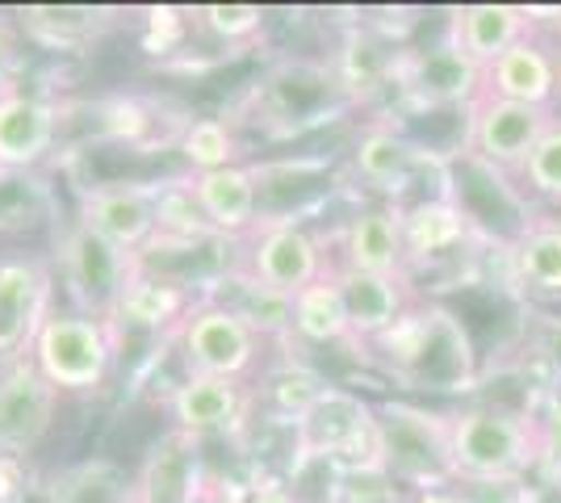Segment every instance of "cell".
<instances>
[{
  "label": "cell",
  "instance_id": "1",
  "mask_svg": "<svg viewBox=\"0 0 561 503\" xmlns=\"http://www.w3.org/2000/svg\"><path fill=\"white\" fill-rule=\"evenodd\" d=\"M381 378L411 395H469L482 378L478 344L448 302H411L390 332L365 344Z\"/></svg>",
  "mask_w": 561,
  "mask_h": 503
},
{
  "label": "cell",
  "instance_id": "2",
  "mask_svg": "<svg viewBox=\"0 0 561 503\" xmlns=\"http://www.w3.org/2000/svg\"><path fill=\"white\" fill-rule=\"evenodd\" d=\"M453 466L461 487L512 491L540 470L545 424L533 411L515 408H461L448 411Z\"/></svg>",
  "mask_w": 561,
  "mask_h": 503
},
{
  "label": "cell",
  "instance_id": "3",
  "mask_svg": "<svg viewBox=\"0 0 561 503\" xmlns=\"http://www.w3.org/2000/svg\"><path fill=\"white\" fill-rule=\"evenodd\" d=\"M377 415V466L407 491H445L461 487L448 441V411L423 408L415 399L374 403Z\"/></svg>",
  "mask_w": 561,
  "mask_h": 503
},
{
  "label": "cell",
  "instance_id": "4",
  "mask_svg": "<svg viewBox=\"0 0 561 503\" xmlns=\"http://www.w3.org/2000/svg\"><path fill=\"white\" fill-rule=\"evenodd\" d=\"M117 357V328L105 319L80 311H55L30 344L34 369L47 378L59 395H96L105 390Z\"/></svg>",
  "mask_w": 561,
  "mask_h": 503
},
{
  "label": "cell",
  "instance_id": "5",
  "mask_svg": "<svg viewBox=\"0 0 561 503\" xmlns=\"http://www.w3.org/2000/svg\"><path fill=\"white\" fill-rule=\"evenodd\" d=\"M172 340L181 344L188 374H210L231 382H248L264 353V335L218 298H197Z\"/></svg>",
  "mask_w": 561,
  "mask_h": 503
},
{
  "label": "cell",
  "instance_id": "6",
  "mask_svg": "<svg viewBox=\"0 0 561 503\" xmlns=\"http://www.w3.org/2000/svg\"><path fill=\"white\" fill-rule=\"evenodd\" d=\"M135 268H139V256L105 243L80 222H71L59 236V273H64L71 302H76L71 311L114 323L117 298H122L126 282L135 277Z\"/></svg>",
  "mask_w": 561,
  "mask_h": 503
},
{
  "label": "cell",
  "instance_id": "7",
  "mask_svg": "<svg viewBox=\"0 0 561 503\" xmlns=\"http://www.w3.org/2000/svg\"><path fill=\"white\" fill-rule=\"evenodd\" d=\"M294 454L340 457L344 466L377 461L374 403L348 386H328L294 424Z\"/></svg>",
  "mask_w": 561,
  "mask_h": 503
},
{
  "label": "cell",
  "instance_id": "8",
  "mask_svg": "<svg viewBox=\"0 0 561 503\" xmlns=\"http://www.w3.org/2000/svg\"><path fill=\"white\" fill-rule=\"evenodd\" d=\"M344 89L335 80V68L328 64H310V59H285L256 84V101L264 110V122L277 135H302L310 126L331 122L344 105Z\"/></svg>",
  "mask_w": 561,
  "mask_h": 503
},
{
  "label": "cell",
  "instance_id": "9",
  "mask_svg": "<svg viewBox=\"0 0 561 503\" xmlns=\"http://www.w3.org/2000/svg\"><path fill=\"white\" fill-rule=\"evenodd\" d=\"M466 156L482 160V164L499 168V172H515L533 156L540 135L553 126L558 110H540V105H519V101H503V96L482 93L466 110Z\"/></svg>",
  "mask_w": 561,
  "mask_h": 503
},
{
  "label": "cell",
  "instance_id": "10",
  "mask_svg": "<svg viewBox=\"0 0 561 503\" xmlns=\"http://www.w3.org/2000/svg\"><path fill=\"white\" fill-rule=\"evenodd\" d=\"M160 193L164 185H147V181H105L80 193L76 222L122 252L142 256V248L160 231Z\"/></svg>",
  "mask_w": 561,
  "mask_h": 503
},
{
  "label": "cell",
  "instance_id": "11",
  "mask_svg": "<svg viewBox=\"0 0 561 503\" xmlns=\"http://www.w3.org/2000/svg\"><path fill=\"white\" fill-rule=\"evenodd\" d=\"M55 311V273L38 256H0V369L30 357V344Z\"/></svg>",
  "mask_w": 561,
  "mask_h": 503
},
{
  "label": "cell",
  "instance_id": "12",
  "mask_svg": "<svg viewBox=\"0 0 561 503\" xmlns=\"http://www.w3.org/2000/svg\"><path fill=\"white\" fill-rule=\"evenodd\" d=\"M59 390L34 369L25 357L18 365L0 369V454L4 457H30L55 428L59 411Z\"/></svg>",
  "mask_w": 561,
  "mask_h": 503
},
{
  "label": "cell",
  "instance_id": "13",
  "mask_svg": "<svg viewBox=\"0 0 561 503\" xmlns=\"http://www.w3.org/2000/svg\"><path fill=\"white\" fill-rule=\"evenodd\" d=\"M328 264L331 256L306 222H273L256 227V240L248 252V277L294 298L298 289L314 286L328 273Z\"/></svg>",
  "mask_w": 561,
  "mask_h": 503
},
{
  "label": "cell",
  "instance_id": "14",
  "mask_svg": "<svg viewBox=\"0 0 561 503\" xmlns=\"http://www.w3.org/2000/svg\"><path fill=\"white\" fill-rule=\"evenodd\" d=\"M248 408H252L248 386L231 382V378H210V374H185L164 399L168 424L193 441L239 428Z\"/></svg>",
  "mask_w": 561,
  "mask_h": 503
},
{
  "label": "cell",
  "instance_id": "15",
  "mask_svg": "<svg viewBox=\"0 0 561 503\" xmlns=\"http://www.w3.org/2000/svg\"><path fill=\"white\" fill-rule=\"evenodd\" d=\"M331 277L340 286L344 311L352 323V340H356V357L365 353V344L377 340L381 332H390L398 323V315L415 302L411 277H381V273H356L344 268L340 261H331Z\"/></svg>",
  "mask_w": 561,
  "mask_h": 503
},
{
  "label": "cell",
  "instance_id": "16",
  "mask_svg": "<svg viewBox=\"0 0 561 503\" xmlns=\"http://www.w3.org/2000/svg\"><path fill=\"white\" fill-rule=\"evenodd\" d=\"M59 139V105L38 93L0 96V172H30L47 160Z\"/></svg>",
  "mask_w": 561,
  "mask_h": 503
},
{
  "label": "cell",
  "instance_id": "17",
  "mask_svg": "<svg viewBox=\"0 0 561 503\" xmlns=\"http://www.w3.org/2000/svg\"><path fill=\"white\" fill-rule=\"evenodd\" d=\"M402 89L423 101V105H473L482 89H486V72L466 59L453 43H440L432 50H415V55H402V68H398Z\"/></svg>",
  "mask_w": 561,
  "mask_h": 503
},
{
  "label": "cell",
  "instance_id": "18",
  "mask_svg": "<svg viewBox=\"0 0 561 503\" xmlns=\"http://www.w3.org/2000/svg\"><path fill=\"white\" fill-rule=\"evenodd\" d=\"M202 441L168 428L142 461L135 479L139 503H206V470H202Z\"/></svg>",
  "mask_w": 561,
  "mask_h": 503
},
{
  "label": "cell",
  "instance_id": "19",
  "mask_svg": "<svg viewBox=\"0 0 561 503\" xmlns=\"http://www.w3.org/2000/svg\"><path fill=\"white\" fill-rule=\"evenodd\" d=\"M188 197L214 236H248L260 227V190L252 164H231L218 172L188 176Z\"/></svg>",
  "mask_w": 561,
  "mask_h": 503
},
{
  "label": "cell",
  "instance_id": "20",
  "mask_svg": "<svg viewBox=\"0 0 561 503\" xmlns=\"http://www.w3.org/2000/svg\"><path fill=\"white\" fill-rule=\"evenodd\" d=\"M482 93L519 101V105H540V110H558L561 101V64L558 55L540 43L537 34H528L524 43L503 50L486 68V89Z\"/></svg>",
  "mask_w": 561,
  "mask_h": 503
},
{
  "label": "cell",
  "instance_id": "21",
  "mask_svg": "<svg viewBox=\"0 0 561 503\" xmlns=\"http://www.w3.org/2000/svg\"><path fill=\"white\" fill-rule=\"evenodd\" d=\"M340 264L356 268V273L411 277L398 206H365V210H356L344 222V236H340Z\"/></svg>",
  "mask_w": 561,
  "mask_h": 503
},
{
  "label": "cell",
  "instance_id": "22",
  "mask_svg": "<svg viewBox=\"0 0 561 503\" xmlns=\"http://www.w3.org/2000/svg\"><path fill=\"white\" fill-rule=\"evenodd\" d=\"M528 34H533V9L524 4H461L448 18L445 38L486 72L503 50L524 43Z\"/></svg>",
  "mask_w": 561,
  "mask_h": 503
},
{
  "label": "cell",
  "instance_id": "23",
  "mask_svg": "<svg viewBox=\"0 0 561 503\" xmlns=\"http://www.w3.org/2000/svg\"><path fill=\"white\" fill-rule=\"evenodd\" d=\"M398 215H402V243H407L411 268L423 261L453 256L473 236V222L461 210V202L453 197V190L436 193V197H420L411 206H398Z\"/></svg>",
  "mask_w": 561,
  "mask_h": 503
},
{
  "label": "cell",
  "instance_id": "24",
  "mask_svg": "<svg viewBox=\"0 0 561 503\" xmlns=\"http://www.w3.org/2000/svg\"><path fill=\"white\" fill-rule=\"evenodd\" d=\"M420 168H423V147L411 144L394 126L374 122V126H365V130L356 135L352 172H356V181H365V190L398 197V193L420 176Z\"/></svg>",
  "mask_w": 561,
  "mask_h": 503
},
{
  "label": "cell",
  "instance_id": "25",
  "mask_svg": "<svg viewBox=\"0 0 561 503\" xmlns=\"http://www.w3.org/2000/svg\"><path fill=\"white\" fill-rule=\"evenodd\" d=\"M193 289L176 277H160V273H147L139 261L135 277L126 282L122 298H117L114 328H135V332H164L176 335L181 319L193 311Z\"/></svg>",
  "mask_w": 561,
  "mask_h": 503
},
{
  "label": "cell",
  "instance_id": "26",
  "mask_svg": "<svg viewBox=\"0 0 561 503\" xmlns=\"http://www.w3.org/2000/svg\"><path fill=\"white\" fill-rule=\"evenodd\" d=\"M289 335H298L306 344H348L352 353H356L348 311H344L340 286H335V277H331V264L314 286L298 289V294L289 298Z\"/></svg>",
  "mask_w": 561,
  "mask_h": 503
},
{
  "label": "cell",
  "instance_id": "27",
  "mask_svg": "<svg viewBox=\"0 0 561 503\" xmlns=\"http://www.w3.org/2000/svg\"><path fill=\"white\" fill-rule=\"evenodd\" d=\"M515 282L533 298L561 302V218H533L512 243Z\"/></svg>",
  "mask_w": 561,
  "mask_h": 503
},
{
  "label": "cell",
  "instance_id": "28",
  "mask_svg": "<svg viewBox=\"0 0 561 503\" xmlns=\"http://www.w3.org/2000/svg\"><path fill=\"white\" fill-rule=\"evenodd\" d=\"M328 386L331 382L319 369H310L302 361H280L277 369H268V378H264V386L256 390V399L268 408L273 424H289V432H294L298 415H302Z\"/></svg>",
  "mask_w": 561,
  "mask_h": 503
},
{
  "label": "cell",
  "instance_id": "29",
  "mask_svg": "<svg viewBox=\"0 0 561 503\" xmlns=\"http://www.w3.org/2000/svg\"><path fill=\"white\" fill-rule=\"evenodd\" d=\"M344 479H348V466L340 457L323 454H289L280 470V487L289 503H340Z\"/></svg>",
  "mask_w": 561,
  "mask_h": 503
},
{
  "label": "cell",
  "instance_id": "30",
  "mask_svg": "<svg viewBox=\"0 0 561 503\" xmlns=\"http://www.w3.org/2000/svg\"><path fill=\"white\" fill-rule=\"evenodd\" d=\"M22 25L43 47H76L105 25V13L89 9V4H64V9L59 4H30V9H22Z\"/></svg>",
  "mask_w": 561,
  "mask_h": 503
},
{
  "label": "cell",
  "instance_id": "31",
  "mask_svg": "<svg viewBox=\"0 0 561 503\" xmlns=\"http://www.w3.org/2000/svg\"><path fill=\"white\" fill-rule=\"evenodd\" d=\"M176 151L181 160L197 172H218V168L243 164L239 160V139H234L227 118H188L176 135Z\"/></svg>",
  "mask_w": 561,
  "mask_h": 503
},
{
  "label": "cell",
  "instance_id": "32",
  "mask_svg": "<svg viewBox=\"0 0 561 503\" xmlns=\"http://www.w3.org/2000/svg\"><path fill=\"white\" fill-rule=\"evenodd\" d=\"M55 503H139L135 482L114 461H80L64 479H55Z\"/></svg>",
  "mask_w": 561,
  "mask_h": 503
},
{
  "label": "cell",
  "instance_id": "33",
  "mask_svg": "<svg viewBox=\"0 0 561 503\" xmlns=\"http://www.w3.org/2000/svg\"><path fill=\"white\" fill-rule=\"evenodd\" d=\"M519 190H524V197L533 193L540 202L561 206V114L540 135V144L533 147V156L519 168Z\"/></svg>",
  "mask_w": 561,
  "mask_h": 503
},
{
  "label": "cell",
  "instance_id": "34",
  "mask_svg": "<svg viewBox=\"0 0 561 503\" xmlns=\"http://www.w3.org/2000/svg\"><path fill=\"white\" fill-rule=\"evenodd\" d=\"M188 18L202 25L210 38L227 43V47H239V43L256 38L264 22H268V13L260 4H197Z\"/></svg>",
  "mask_w": 561,
  "mask_h": 503
},
{
  "label": "cell",
  "instance_id": "35",
  "mask_svg": "<svg viewBox=\"0 0 561 503\" xmlns=\"http://www.w3.org/2000/svg\"><path fill=\"white\" fill-rule=\"evenodd\" d=\"M239 289H243V298H239V302H227L231 311L243 315L260 335H289V298H285V294L260 286L248 273L239 277Z\"/></svg>",
  "mask_w": 561,
  "mask_h": 503
},
{
  "label": "cell",
  "instance_id": "36",
  "mask_svg": "<svg viewBox=\"0 0 561 503\" xmlns=\"http://www.w3.org/2000/svg\"><path fill=\"white\" fill-rule=\"evenodd\" d=\"M402 495H407V491H402L377 461H365V466H348L344 500L340 503H407Z\"/></svg>",
  "mask_w": 561,
  "mask_h": 503
},
{
  "label": "cell",
  "instance_id": "37",
  "mask_svg": "<svg viewBox=\"0 0 561 503\" xmlns=\"http://www.w3.org/2000/svg\"><path fill=\"white\" fill-rule=\"evenodd\" d=\"M18 64H22V50H18V34L13 25L0 18V96L13 93V76H18Z\"/></svg>",
  "mask_w": 561,
  "mask_h": 503
},
{
  "label": "cell",
  "instance_id": "38",
  "mask_svg": "<svg viewBox=\"0 0 561 503\" xmlns=\"http://www.w3.org/2000/svg\"><path fill=\"white\" fill-rule=\"evenodd\" d=\"M25 475H22V457H4L0 454V503H13L22 495Z\"/></svg>",
  "mask_w": 561,
  "mask_h": 503
},
{
  "label": "cell",
  "instance_id": "39",
  "mask_svg": "<svg viewBox=\"0 0 561 503\" xmlns=\"http://www.w3.org/2000/svg\"><path fill=\"white\" fill-rule=\"evenodd\" d=\"M407 503H473V500H469V487H445V491H420V495H407Z\"/></svg>",
  "mask_w": 561,
  "mask_h": 503
},
{
  "label": "cell",
  "instance_id": "40",
  "mask_svg": "<svg viewBox=\"0 0 561 503\" xmlns=\"http://www.w3.org/2000/svg\"><path fill=\"white\" fill-rule=\"evenodd\" d=\"M558 403H561V386H558Z\"/></svg>",
  "mask_w": 561,
  "mask_h": 503
},
{
  "label": "cell",
  "instance_id": "41",
  "mask_svg": "<svg viewBox=\"0 0 561 503\" xmlns=\"http://www.w3.org/2000/svg\"><path fill=\"white\" fill-rule=\"evenodd\" d=\"M558 114H561V101H558Z\"/></svg>",
  "mask_w": 561,
  "mask_h": 503
}]
</instances>
